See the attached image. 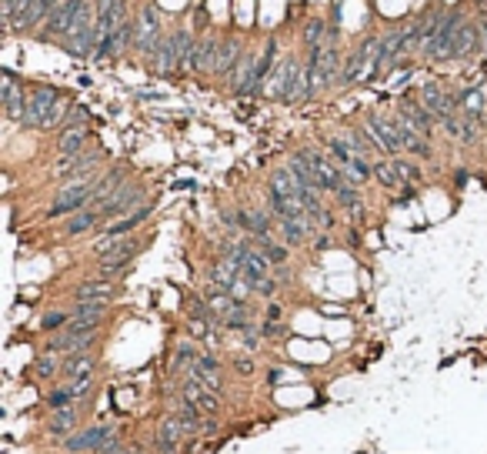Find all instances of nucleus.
<instances>
[{"instance_id": "ddd939ff", "label": "nucleus", "mask_w": 487, "mask_h": 454, "mask_svg": "<svg viewBox=\"0 0 487 454\" xmlns=\"http://www.w3.org/2000/svg\"><path fill=\"white\" fill-rule=\"evenodd\" d=\"M247 47H250V40L241 27H227L224 40H221V54H217V67H214V80L227 84L237 71V64L244 60V54H247Z\"/></svg>"}, {"instance_id": "39448f33", "label": "nucleus", "mask_w": 487, "mask_h": 454, "mask_svg": "<svg viewBox=\"0 0 487 454\" xmlns=\"http://www.w3.org/2000/svg\"><path fill=\"white\" fill-rule=\"evenodd\" d=\"M104 164H107V151H104L100 144H94V147H87V151H80V154L54 157L47 177H50L54 184H67V181H80V177H87V174H100Z\"/></svg>"}, {"instance_id": "6e6552de", "label": "nucleus", "mask_w": 487, "mask_h": 454, "mask_svg": "<svg viewBox=\"0 0 487 454\" xmlns=\"http://www.w3.org/2000/svg\"><path fill=\"white\" fill-rule=\"evenodd\" d=\"M444 7H448V3H437V0H434V3L421 7V10H417V14L407 20V40H404V51H407V57H421L424 44L434 37L437 24H441V17H444Z\"/></svg>"}, {"instance_id": "f3484780", "label": "nucleus", "mask_w": 487, "mask_h": 454, "mask_svg": "<svg viewBox=\"0 0 487 454\" xmlns=\"http://www.w3.org/2000/svg\"><path fill=\"white\" fill-rule=\"evenodd\" d=\"M111 314V304H71V324L64 327L67 334H84V331H104Z\"/></svg>"}, {"instance_id": "6ab92c4d", "label": "nucleus", "mask_w": 487, "mask_h": 454, "mask_svg": "<svg viewBox=\"0 0 487 454\" xmlns=\"http://www.w3.org/2000/svg\"><path fill=\"white\" fill-rule=\"evenodd\" d=\"M184 378H194L201 381L204 388H210V391H217V394H224V364H221V358L214 354V351H201V358L194 361V367H190Z\"/></svg>"}, {"instance_id": "a19ab883", "label": "nucleus", "mask_w": 487, "mask_h": 454, "mask_svg": "<svg viewBox=\"0 0 487 454\" xmlns=\"http://www.w3.org/2000/svg\"><path fill=\"white\" fill-rule=\"evenodd\" d=\"M261 334H264V340H277V338L287 334V324L284 321H264L261 318Z\"/></svg>"}, {"instance_id": "2eb2a0df", "label": "nucleus", "mask_w": 487, "mask_h": 454, "mask_svg": "<svg viewBox=\"0 0 487 454\" xmlns=\"http://www.w3.org/2000/svg\"><path fill=\"white\" fill-rule=\"evenodd\" d=\"M360 120L374 131V137L380 140V147L387 157H401L404 154V144H401V131H397V120H394L391 111H377V107H367L360 113Z\"/></svg>"}, {"instance_id": "0eeeda50", "label": "nucleus", "mask_w": 487, "mask_h": 454, "mask_svg": "<svg viewBox=\"0 0 487 454\" xmlns=\"http://www.w3.org/2000/svg\"><path fill=\"white\" fill-rule=\"evenodd\" d=\"M150 197H154V194H150L147 184H144L140 177H134V174H131V177L120 184V190H117L111 201L100 208V217H104V224H113V221H120V217L134 214L137 208H144Z\"/></svg>"}, {"instance_id": "c756f323", "label": "nucleus", "mask_w": 487, "mask_h": 454, "mask_svg": "<svg viewBox=\"0 0 487 454\" xmlns=\"http://www.w3.org/2000/svg\"><path fill=\"white\" fill-rule=\"evenodd\" d=\"M207 281H214V284H221L224 291H230L234 284L241 281L244 278V271H241V264L237 261H230V257H224V254H217L210 264H207Z\"/></svg>"}, {"instance_id": "f8f14e48", "label": "nucleus", "mask_w": 487, "mask_h": 454, "mask_svg": "<svg viewBox=\"0 0 487 454\" xmlns=\"http://www.w3.org/2000/svg\"><path fill=\"white\" fill-rule=\"evenodd\" d=\"M27 94H30V84L20 80L17 71L3 67L0 71V107H3V117L20 124V117L27 111Z\"/></svg>"}, {"instance_id": "423d86ee", "label": "nucleus", "mask_w": 487, "mask_h": 454, "mask_svg": "<svg viewBox=\"0 0 487 454\" xmlns=\"http://www.w3.org/2000/svg\"><path fill=\"white\" fill-rule=\"evenodd\" d=\"M60 51L74 60H94V51H97V24H94V0H87L77 14L74 27L71 34L57 44Z\"/></svg>"}, {"instance_id": "79ce46f5", "label": "nucleus", "mask_w": 487, "mask_h": 454, "mask_svg": "<svg viewBox=\"0 0 487 454\" xmlns=\"http://www.w3.org/2000/svg\"><path fill=\"white\" fill-rule=\"evenodd\" d=\"M264 321H284V304L274 298V301H264V311H261Z\"/></svg>"}, {"instance_id": "a18cd8bd", "label": "nucleus", "mask_w": 487, "mask_h": 454, "mask_svg": "<svg viewBox=\"0 0 487 454\" xmlns=\"http://www.w3.org/2000/svg\"><path fill=\"white\" fill-rule=\"evenodd\" d=\"M468 177H470V174H468V170H464V167H457V170H454V184H457V188H464V184H468Z\"/></svg>"}, {"instance_id": "58836bf2", "label": "nucleus", "mask_w": 487, "mask_h": 454, "mask_svg": "<svg viewBox=\"0 0 487 454\" xmlns=\"http://www.w3.org/2000/svg\"><path fill=\"white\" fill-rule=\"evenodd\" d=\"M261 344H264V334H261V321H257L250 331H244V334H241V351H244V354H257V351H261Z\"/></svg>"}, {"instance_id": "c03bdc74", "label": "nucleus", "mask_w": 487, "mask_h": 454, "mask_svg": "<svg viewBox=\"0 0 487 454\" xmlns=\"http://www.w3.org/2000/svg\"><path fill=\"white\" fill-rule=\"evenodd\" d=\"M221 431V421H204V431H201V437H210Z\"/></svg>"}, {"instance_id": "37998d69", "label": "nucleus", "mask_w": 487, "mask_h": 454, "mask_svg": "<svg viewBox=\"0 0 487 454\" xmlns=\"http://www.w3.org/2000/svg\"><path fill=\"white\" fill-rule=\"evenodd\" d=\"M331 234H334V230H318V234H314V241H311V247H314V251H327V247H334V237H331Z\"/></svg>"}, {"instance_id": "2f4dec72", "label": "nucleus", "mask_w": 487, "mask_h": 454, "mask_svg": "<svg viewBox=\"0 0 487 454\" xmlns=\"http://www.w3.org/2000/svg\"><path fill=\"white\" fill-rule=\"evenodd\" d=\"M60 371H64V358L60 354H47V351H37V358L30 364V378L47 384V381H60Z\"/></svg>"}, {"instance_id": "f03ea898", "label": "nucleus", "mask_w": 487, "mask_h": 454, "mask_svg": "<svg viewBox=\"0 0 487 454\" xmlns=\"http://www.w3.org/2000/svg\"><path fill=\"white\" fill-rule=\"evenodd\" d=\"M470 14H474V10H470L468 3H448V7H444V17H441L437 30H434V37L424 44V51H421L417 60H421V64H431V67L450 64L457 34H461V27H464V20H468Z\"/></svg>"}, {"instance_id": "f257e3e1", "label": "nucleus", "mask_w": 487, "mask_h": 454, "mask_svg": "<svg viewBox=\"0 0 487 454\" xmlns=\"http://www.w3.org/2000/svg\"><path fill=\"white\" fill-rule=\"evenodd\" d=\"M74 104V97L67 94L64 87L47 84V80H34L30 94H27V111L20 117L24 131H40V134H57L64 127L67 107Z\"/></svg>"}, {"instance_id": "cd10ccee", "label": "nucleus", "mask_w": 487, "mask_h": 454, "mask_svg": "<svg viewBox=\"0 0 487 454\" xmlns=\"http://www.w3.org/2000/svg\"><path fill=\"white\" fill-rule=\"evenodd\" d=\"M100 227H104L100 210L84 208V210H77V214H71L67 221H60V237L71 241V237H80V234H97Z\"/></svg>"}, {"instance_id": "473e14b6", "label": "nucleus", "mask_w": 487, "mask_h": 454, "mask_svg": "<svg viewBox=\"0 0 487 454\" xmlns=\"http://www.w3.org/2000/svg\"><path fill=\"white\" fill-rule=\"evenodd\" d=\"M134 261H113V257H97L94 261V278H104V281H124L131 274Z\"/></svg>"}, {"instance_id": "aec40b11", "label": "nucleus", "mask_w": 487, "mask_h": 454, "mask_svg": "<svg viewBox=\"0 0 487 454\" xmlns=\"http://www.w3.org/2000/svg\"><path fill=\"white\" fill-rule=\"evenodd\" d=\"M97 137L91 124H77V127H64L54 134V157H67V154H80L94 147Z\"/></svg>"}, {"instance_id": "20e7f679", "label": "nucleus", "mask_w": 487, "mask_h": 454, "mask_svg": "<svg viewBox=\"0 0 487 454\" xmlns=\"http://www.w3.org/2000/svg\"><path fill=\"white\" fill-rule=\"evenodd\" d=\"M164 30H167V20H164V10L157 7V0H137V10H134V57H137L140 67L147 64L150 51H154V44Z\"/></svg>"}, {"instance_id": "e433bc0d", "label": "nucleus", "mask_w": 487, "mask_h": 454, "mask_svg": "<svg viewBox=\"0 0 487 454\" xmlns=\"http://www.w3.org/2000/svg\"><path fill=\"white\" fill-rule=\"evenodd\" d=\"M281 287L284 284L277 281L274 274H267V278H257V281H254V294H257L261 301H274V298L281 294Z\"/></svg>"}, {"instance_id": "9d476101", "label": "nucleus", "mask_w": 487, "mask_h": 454, "mask_svg": "<svg viewBox=\"0 0 487 454\" xmlns=\"http://www.w3.org/2000/svg\"><path fill=\"white\" fill-rule=\"evenodd\" d=\"M120 435V428H117V421H97V424H84L80 431L67 437V441H60V451L64 454H94L100 444H107L111 437Z\"/></svg>"}, {"instance_id": "5701e85b", "label": "nucleus", "mask_w": 487, "mask_h": 454, "mask_svg": "<svg viewBox=\"0 0 487 454\" xmlns=\"http://www.w3.org/2000/svg\"><path fill=\"white\" fill-rule=\"evenodd\" d=\"M80 424H84V421H80V404H67V408L50 411V417L44 421V431H47V437L67 441L74 431H80Z\"/></svg>"}, {"instance_id": "393cba45", "label": "nucleus", "mask_w": 487, "mask_h": 454, "mask_svg": "<svg viewBox=\"0 0 487 454\" xmlns=\"http://www.w3.org/2000/svg\"><path fill=\"white\" fill-rule=\"evenodd\" d=\"M201 358V347H197V338H181L174 340V351H170V361H167V374L170 378H184L190 367H194V361Z\"/></svg>"}, {"instance_id": "dca6fc26", "label": "nucleus", "mask_w": 487, "mask_h": 454, "mask_svg": "<svg viewBox=\"0 0 487 454\" xmlns=\"http://www.w3.org/2000/svg\"><path fill=\"white\" fill-rule=\"evenodd\" d=\"M124 298V284L120 281H104V278H84L71 287V304H113Z\"/></svg>"}, {"instance_id": "4468645a", "label": "nucleus", "mask_w": 487, "mask_h": 454, "mask_svg": "<svg viewBox=\"0 0 487 454\" xmlns=\"http://www.w3.org/2000/svg\"><path fill=\"white\" fill-rule=\"evenodd\" d=\"M284 64H287V77H284V107H300L307 104V64L300 51H284Z\"/></svg>"}, {"instance_id": "4c0bfd02", "label": "nucleus", "mask_w": 487, "mask_h": 454, "mask_svg": "<svg viewBox=\"0 0 487 454\" xmlns=\"http://www.w3.org/2000/svg\"><path fill=\"white\" fill-rule=\"evenodd\" d=\"M230 371H234L237 378L250 381V378H254V374H257V364H254V354H241V351H237V354L230 358Z\"/></svg>"}, {"instance_id": "a878e982", "label": "nucleus", "mask_w": 487, "mask_h": 454, "mask_svg": "<svg viewBox=\"0 0 487 454\" xmlns=\"http://www.w3.org/2000/svg\"><path fill=\"white\" fill-rule=\"evenodd\" d=\"M314 234H318L314 217H304V221H277V237H281V241L291 247V251L307 247L311 241H314Z\"/></svg>"}, {"instance_id": "a211bd4d", "label": "nucleus", "mask_w": 487, "mask_h": 454, "mask_svg": "<svg viewBox=\"0 0 487 454\" xmlns=\"http://www.w3.org/2000/svg\"><path fill=\"white\" fill-rule=\"evenodd\" d=\"M457 91V111L470 117V120H481L487 127V87L484 80H470V84H461L454 87Z\"/></svg>"}, {"instance_id": "c85d7f7f", "label": "nucleus", "mask_w": 487, "mask_h": 454, "mask_svg": "<svg viewBox=\"0 0 487 454\" xmlns=\"http://www.w3.org/2000/svg\"><path fill=\"white\" fill-rule=\"evenodd\" d=\"M374 184L380 190H387V194H401V190L407 188V181H404V174H401V167H397L394 157L374 161ZM414 188H417V184H414Z\"/></svg>"}, {"instance_id": "7ed1b4c3", "label": "nucleus", "mask_w": 487, "mask_h": 454, "mask_svg": "<svg viewBox=\"0 0 487 454\" xmlns=\"http://www.w3.org/2000/svg\"><path fill=\"white\" fill-rule=\"evenodd\" d=\"M97 177H100V174H87V177H80V181L57 184L54 201H50V208L44 210L40 217H44V221H67L71 214L91 208V197H94V190H97Z\"/></svg>"}, {"instance_id": "9b49d317", "label": "nucleus", "mask_w": 487, "mask_h": 454, "mask_svg": "<svg viewBox=\"0 0 487 454\" xmlns=\"http://www.w3.org/2000/svg\"><path fill=\"white\" fill-rule=\"evenodd\" d=\"M84 3H87V0H60L54 7V14L47 17V24H44L30 40H37V44H54L57 47L60 40L71 34V27H74V20H77V14H80Z\"/></svg>"}, {"instance_id": "bb28decb", "label": "nucleus", "mask_w": 487, "mask_h": 454, "mask_svg": "<svg viewBox=\"0 0 487 454\" xmlns=\"http://www.w3.org/2000/svg\"><path fill=\"white\" fill-rule=\"evenodd\" d=\"M300 51L304 54H314V51H324L327 47V17L324 14H307L304 24H300Z\"/></svg>"}, {"instance_id": "1a4fd4ad", "label": "nucleus", "mask_w": 487, "mask_h": 454, "mask_svg": "<svg viewBox=\"0 0 487 454\" xmlns=\"http://www.w3.org/2000/svg\"><path fill=\"white\" fill-rule=\"evenodd\" d=\"M221 40H224V30H217L214 24L207 30H197V44H194V54H190V77L194 80L214 77L217 54H221Z\"/></svg>"}, {"instance_id": "7c9ffc66", "label": "nucleus", "mask_w": 487, "mask_h": 454, "mask_svg": "<svg viewBox=\"0 0 487 454\" xmlns=\"http://www.w3.org/2000/svg\"><path fill=\"white\" fill-rule=\"evenodd\" d=\"M80 378H97V351H91V354H71V358H64L60 381H80Z\"/></svg>"}, {"instance_id": "c9c22d12", "label": "nucleus", "mask_w": 487, "mask_h": 454, "mask_svg": "<svg viewBox=\"0 0 487 454\" xmlns=\"http://www.w3.org/2000/svg\"><path fill=\"white\" fill-rule=\"evenodd\" d=\"M57 3H60V0H37V3H34V17H30V34H27V37H34L40 27L47 24V17L54 14Z\"/></svg>"}, {"instance_id": "4be33fe9", "label": "nucleus", "mask_w": 487, "mask_h": 454, "mask_svg": "<svg viewBox=\"0 0 487 454\" xmlns=\"http://www.w3.org/2000/svg\"><path fill=\"white\" fill-rule=\"evenodd\" d=\"M154 210H157V197H150L144 208H137L134 214H127V217H120V221H113V224H104L97 234H107V237H131V234H140V227L154 217Z\"/></svg>"}, {"instance_id": "ea45409f", "label": "nucleus", "mask_w": 487, "mask_h": 454, "mask_svg": "<svg viewBox=\"0 0 487 454\" xmlns=\"http://www.w3.org/2000/svg\"><path fill=\"white\" fill-rule=\"evenodd\" d=\"M91 120H94V117H91V111H87V107H84V104H71V107H67V117H64V127H77V124H91ZM64 127H60V131H64Z\"/></svg>"}, {"instance_id": "412c9836", "label": "nucleus", "mask_w": 487, "mask_h": 454, "mask_svg": "<svg viewBox=\"0 0 487 454\" xmlns=\"http://www.w3.org/2000/svg\"><path fill=\"white\" fill-rule=\"evenodd\" d=\"M184 441H187V431H184L181 417L174 415V411L160 417V424H157V431H154V451L157 454H174Z\"/></svg>"}, {"instance_id": "f704fd0d", "label": "nucleus", "mask_w": 487, "mask_h": 454, "mask_svg": "<svg viewBox=\"0 0 487 454\" xmlns=\"http://www.w3.org/2000/svg\"><path fill=\"white\" fill-rule=\"evenodd\" d=\"M397 161V167H401V174H404V181L407 184H424V170H421V164H417V157H407V154H401V157H394Z\"/></svg>"}, {"instance_id": "72a5a7b5", "label": "nucleus", "mask_w": 487, "mask_h": 454, "mask_svg": "<svg viewBox=\"0 0 487 454\" xmlns=\"http://www.w3.org/2000/svg\"><path fill=\"white\" fill-rule=\"evenodd\" d=\"M71 324V307H50V311H44L40 314V334H57V331H64Z\"/></svg>"}, {"instance_id": "b1692460", "label": "nucleus", "mask_w": 487, "mask_h": 454, "mask_svg": "<svg viewBox=\"0 0 487 454\" xmlns=\"http://www.w3.org/2000/svg\"><path fill=\"white\" fill-rule=\"evenodd\" d=\"M477 44H481V14L474 10V14L464 20L461 34H457V44H454V57H450V64H464V60H470V57H477Z\"/></svg>"}]
</instances>
